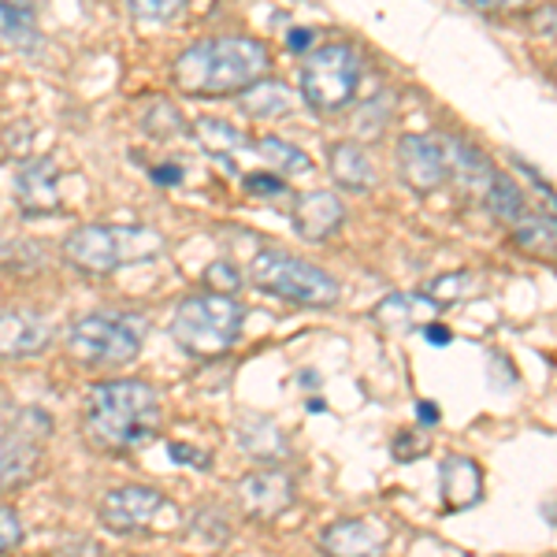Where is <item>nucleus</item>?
Segmentation results:
<instances>
[{
  "mask_svg": "<svg viewBox=\"0 0 557 557\" xmlns=\"http://www.w3.org/2000/svg\"><path fill=\"white\" fill-rule=\"evenodd\" d=\"M86 443L104 454H123L160 431V394L141 380H108L86 391Z\"/></svg>",
  "mask_w": 557,
  "mask_h": 557,
  "instance_id": "obj_1",
  "label": "nucleus"
},
{
  "mask_svg": "<svg viewBox=\"0 0 557 557\" xmlns=\"http://www.w3.org/2000/svg\"><path fill=\"white\" fill-rule=\"evenodd\" d=\"M272 71V52L257 38L197 41L172 64V78L190 97H227L260 83Z\"/></svg>",
  "mask_w": 557,
  "mask_h": 557,
  "instance_id": "obj_2",
  "label": "nucleus"
},
{
  "mask_svg": "<svg viewBox=\"0 0 557 557\" xmlns=\"http://www.w3.org/2000/svg\"><path fill=\"white\" fill-rule=\"evenodd\" d=\"M164 253V235L152 227H112V223H89L71 231L64 242V257L89 275H108L115 268L141 264Z\"/></svg>",
  "mask_w": 557,
  "mask_h": 557,
  "instance_id": "obj_3",
  "label": "nucleus"
},
{
  "mask_svg": "<svg viewBox=\"0 0 557 557\" xmlns=\"http://www.w3.org/2000/svg\"><path fill=\"white\" fill-rule=\"evenodd\" d=\"M242 309L238 298L231 294H197L175 305L172 312V338L178 349L190 357H223L242 335Z\"/></svg>",
  "mask_w": 557,
  "mask_h": 557,
  "instance_id": "obj_4",
  "label": "nucleus"
},
{
  "mask_svg": "<svg viewBox=\"0 0 557 557\" xmlns=\"http://www.w3.org/2000/svg\"><path fill=\"white\" fill-rule=\"evenodd\" d=\"M249 278H253L257 290L294 305H309V309H327V305L343 298V286H338L335 275L286 253V249H260L253 264H249Z\"/></svg>",
  "mask_w": 557,
  "mask_h": 557,
  "instance_id": "obj_5",
  "label": "nucleus"
},
{
  "mask_svg": "<svg viewBox=\"0 0 557 557\" xmlns=\"http://www.w3.org/2000/svg\"><path fill=\"white\" fill-rule=\"evenodd\" d=\"M361 75L364 64L354 45H320L305 57L298 86L312 112L335 115L354 104L357 89H361Z\"/></svg>",
  "mask_w": 557,
  "mask_h": 557,
  "instance_id": "obj_6",
  "label": "nucleus"
},
{
  "mask_svg": "<svg viewBox=\"0 0 557 557\" xmlns=\"http://www.w3.org/2000/svg\"><path fill=\"white\" fill-rule=\"evenodd\" d=\"M67 349L83 364L120 368L131 364L141 354V323L131 317H108V312H89L71 323Z\"/></svg>",
  "mask_w": 557,
  "mask_h": 557,
  "instance_id": "obj_7",
  "label": "nucleus"
},
{
  "mask_svg": "<svg viewBox=\"0 0 557 557\" xmlns=\"http://www.w3.org/2000/svg\"><path fill=\"white\" fill-rule=\"evenodd\" d=\"M398 172L409 190L435 194L450 183V152L435 134H406L398 141Z\"/></svg>",
  "mask_w": 557,
  "mask_h": 557,
  "instance_id": "obj_8",
  "label": "nucleus"
},
{
  "mask_svg": "<svg viewBox=\"0 0 557 557\" xmlns=\"http://www.w3.org/2000/svg\"><path fill=\"white\" fill-rule=\"evenodd\" d=\"M164 509V494L152 487H115L101 498V524L108 532L134 535L152 524V517Z\"/></svg>",
  "mask_w": 557,
  "mask_h": 557,
  "instance_id": "obj_9",
  "label": "nucleus"
},
{
  "mask_svg": "<svg viewBox=\"0 0 557 557\" xmlns=\"http://www.w3.org/2000/svg\"><path fill=\"white\" fill-rule=\"evenodd\" d=\"M238 506L246 517L253 520H272L278 517L283 509H290L294 502V480L278 469H268V472H253L246 480H238Z\"/></svg>",
  "mask_w": 557,
  "mask_h": 557,
  "instance_id": "obj_10",
  "label": "nucleus"
},
{
  "mask_svg": "<svg viewBox=\"0 0 557 557\" xmlns=\"http://www.w3.org/2000/svg\"><path fill=\"white\" fill-rule=\"evenodd\" d=\"M52 338V327L41 312L30 309H12L0 312V357L8 361H20V357L41 354Z\"/></svg>",
  "mask_w": 557,
  "mask_h": 557,
  "instance_id": "obj_11",
  "label": "nucleus"
},
{
  "mask_svg": "<svg viewBox=\"0 0 557 557\" xmlns=\"http://www.w3.org/2000/svg\"><path fill=\"white\" fill-rule=\"evenodd\" d=\"M57 160L41 157V160H26L15 175V201L23 212L41 215V212H57L60 209V194H57Z\"/></svg>",
  "mask_w": 557,
  "mask_h": 557,
  "instance_id": "obj_12",
  "label": "nucleus"
},
{
  "mask_svg": "<svg viewBox=\"0 0 557 557\" xmlns=\"http://www.w3.org/2000/svg\"><path fill=\"white\" fill-rule=\"evenodd\" d=\"M346 220V209L335 194L327 190H312V194H301L298 205H294V231L305 238V242H323L331 238Z\"/></svg>",
  "mask_w": 557,
  "mask_h": 557,
  "instance_id": "obj_13",
  "label": "nucleus"
},
{
  "mask_svg": "<svg viewBox=\"0 0 557 557\" xmlns=\"http://www.w3.org/2000/svg\"><path fill=\"white\" fill-rule=\"evenodd\" d=\"M320 543L327 546L331 554H343V557H354V554L375 557L391 543V528L380 524V520H338V524H331L327 532L320 535Z\"/></svg>",
  "mask_w": 557,
  "mask_h": 557,
  "instance_id": "obj_14",
  "label": "nucleus"
},
{
  "mask_svg": "<svg viewBox=\"0 0 557 557\" xmlns=\"http://www.w3.org/2000/svg\"><path fill=\"white\" fill-rule=\"evenodd\" d=\"M438 475H443V506L450 513H461L483 498V472L472 457H446Z\"/></svg>",
  "mask_w": 557,
  "mask_h": 557,
  "instance_id": "obj_15",
  "label": "nucleus"
},
{
  "mask_svg": "<svg viewBox=\"0 0 557 557\" xmlns=\"http://www.w3.org/2000/svg\"><path fill=\"white\" fill-rule=\"evenodd\" d=\"M443 305L431 298L428 290H409V294H391L386 301L375 305V320L391 331H412V327H424L431 317H438Z\"/></svg>",
  "mask_w": 557,
  "mask_h": 557,
  "instance_id": "obj_16",
  "label": "nucleus"
},
{
  "mask_svg": "<svg viewBox=\"0 0 557 557\" xmlns=\"http://www.w3.org/2000/svg\"><path fill=\"white\" fill-rule=\"evenodd\" d=\"M327 160H331V178H335L343 190L368 194L375 186V168L357 141H338V146H331Z\"/></svg>",
  "mask_w": 557,
  "mask_h": 557,
  "instance_id": "obj_17",
  "label": "nucleus"
},
{
  "mask_svg": "<svg viewBox=\"0 0 557 557\" xmlns=\"http://www.w3.org/2000/svg\"><path fill=\"white\" fill-rule=\"evenodd\" d=\"M513 246L524 249L535 260H557V215L550 212H535V215H520L513 223Z\"/></svg>",
  "mask_w": 557,
  "mask_h": 557,
  "instance_id": "obj_18",
  "label": "nucleus"
},
{
  "mask_svg": "<svg viewBox=\"0 0 557 557\" xmlns=\"http://www.w3.org/2000/svg\"><path fill=\"white\" fill-rule=\"evenodd\" d=\"M238 104L246 108L249 115H257V120H283V115L294 112V89L264 75L260 83L242 89Z\"/></svg>",
  "mask_w": 557,
  "mask_h": 557,
  "instance_id": "obj_19",
  "label": "nucleus"
},
{
  "mask_svg": "<svg viewBox=\"0 0 557 557\" xmlns=\"http://www.w3.org/2000/svg\"><path fill=\"white\" fill-rule=\"evenodd\" d=\"M38 450L23 438H0V494L20 491L38 475Z\"/></svg>",
  "mask_w": 557,
  "mask_h": 557,
  "instance_id": "obj_20",
  "label": "nucleus"
},
{
  "mask_svg": "<svg viewBox=\"0 0 557 557\" xmlns=\"http://www.w3.org/2000/svg\"><path fill=\"white\" fill-rule=\"evenodd\" d=\"M235 438H238L242 450L260 457V461H275V457L286 454L283 431H278L275 420H268V417H246L238 424V435Z\"/></svg>",
  "mask_w": 557,
  "mask_h": 557,
  "instance_id": "obj_21",
  "label": "nucleus"
},
{
  "mask_svg": "<svg viewBox=\"0 0 557 557\" xmlns=\"http://www.w3.org/2000/svg\"><path fill=\"white\" fill-rule=\"evenodd\" d=\"M483 201H487V212L498 223H517L520 215L528 212V197L524 190L509 178L506 172H494L491 183L483 186Z\"/></svg>",
  "mask_w": 557,
  "mask_h": 557,
  "instance_id": "obj_22",
  "label": "nucleus"
},
{
  "mask_svg": "<svg viewBox=\"0 0 557 557\" xmlns=\"http://www.w3.org/2000/svg\"><path fill=\"white\" fill-rule=\"evenodd\" d=\"M446 152H450V178L461 175L469 186H487L491 183L494 168L475 146H469V141H461V138H446Z\"/></svg>",
  "mask_w": 557,
  "mask_h": 557,
  "instance_id": "obj_23",
  "label": "nucleus"
},
{
  "mask_svg": "<svg viewBox=\"0 0 557 557\" xmlns=\"http://www.w3.org/2000/svg\"><path fill=\"white\" fill-rule=\"evenodd\" d=\"M260 157L268 160V168L278 175H305L312 168V160L305 157V152L298 146H290V141H283V138H257V141H249Z\"/></svg>",
  "mask_w": 557,
  "mask_h": 557,
  "instance_id": "obj_24",
  "label": "nucleus"
},
{
  "mask_svg": "<svg viewBox=\"0 0 557 557\" xmlns=\"http://www.w3.org/2000/svg\"><path fill=\"white\" fill-rule=\"evenodd\" d=\"M0 38L30 52V45L38 41V26H34V12L23 0H0Z\"/></svg>",
  "mask_w": 557,
  "mask_h": 557,
  "instance_id": "obj_25",
  "label": "nucleus"
},
{
  "mask_svg": "<svg viewBox=\"0 0 557 557\" xmlns=\"http://www.w3.org/2000/svg\"><path fill=\"white\" fill-rule=\"evenodd\" d=\"M194 134L205 149L215 152V157H231V152H242L249 146L246 134H242L238 127H231V123H223V120H209V115L194 123Z\"/></svg>",
  "mask_w": 557,
  "mask_h": 557,
  "instance_id": "obj_26",
  "label": "nucleus"
},
{
  "mask_svg": "<svg viewBox=\"0 0 557 557\" xmlns=\"http://www.w3.org/2000/svg\"><path fill=\"white\" fill-rule=\"evenodd\" d=\"M428 294L446 309V305L465 301V298H472V294H480V278H475L472 272H454V275L435 278V283L428 286Z\"/></svg>",
  "mask_w": 557,
  "mask_h": 557,
  "instance_id": "obj_27",
  "label": "nucleus"
},
{
  "mask_svg": "<svg viewBox=\"0 0 557 557\" xmlns=\"http://www.w3.org/2000/svg\"><path fill=\"white\" fill-rule=\"evenodd\" d=\"M127 8L141 23H175L186 12V0H127Z\"/></svg>",
  "mask_w": 557,
  "mask_h": 557,
  "instance_id": "obj_28",
  "label": "nucleus"
},
{
  "mask_svg": "<svg viewBox=\"0 0 557 557\" xmlns=\"http://www.w3.org/2000/svg\"><path fill=\"white\" fill-rule=\"evenodd\" d=\"M205 283H209L215 294H235L242 286V272L231 260H215V264H209V272H205Z\"/></svg>",
  "mask_w": 557,
  "mask_h": 557,
  "instance_id": "obj_29",
  "label": "nucleus"
},
{
  "mask_svg": "<svg viewBox=\"0 0 557 557\" xmlns=\"http://www.w3.org/2000/svg\"><path fill=\"white\" fill-rule=\"evenodd\" d=\"M194 532L201 539H209V543H223V539L231 535V524L223 513H215V509H209V513H197L194 517Z\"/></svg>",
  "mask_w": 557,
  "mask_h": 557,
  "instance_id": "obj_30",
  "label": "nucleus"
},
{
  "mask_svg": "<svg viewBox=\"0 0 557 557\" xmlns=\"http://www.w3.org/2000/svg\"><path fill=\"white\" fill-rule=\"evenodd\" d=\"M23 543V520L12 506H0V554Z\"/></svg>",
  "mask_w": 557,
  "mask_h": 557,
  "instance_id": "obj_31",
  "label": "nucleus"
},
{
  "mask_svg": "<svg viewBox=\"0 0 557 557\" xmlns=\"http://www.w3.org/2000/svg\"><path fill=\"white\" fill-rule=\"evenodd\" d=\"M428 450H431V438L428 435L417 438V431H401V435L394 438V457H398V461H409V457L428 454Z\"/></svg>",
  "mask_w": 557,
  "mask_h": 557,
  "instance_id": "obj_32",
  "label": "nucleus"
},
{
  "mask_svg": "<svg viewBox=\"0 0 557 557\" xmlns=\"http://www.w3.org/2000/svg\"><path fill=\"white\" fill-rule=\"evenodd\" d=\"M246 194L253 197H278L286 194V183L272 172H260V175H246Z\"/></svg>",
  "mask_w": 557,
  "mask_h": 557,
  "instance_id": "obj_33",
  "label": "nucleus"
},
{
  "mask_svg": "<svg viewBox=\"0 0 557 557\" xmlns=\"http://www.w3.org/2000/svg\"><path fill=\"white\" fill-rule=\"evenodd\" d=\"M465 4L483 15H517V12H524L532 0H465Z\"/></svg>",
  "mask_w": 557,
  "mask_h": 557,
  "instance_id": "obj_34",
  "label": "nucleus"
},
{
  "mask_svg": "<svg viewBox=\"0 0 557 557\" xmlns=\"http://www.w3.org/2000/svg\"><path fill=\"white\" fill-rule=\"evenodd\" d=\"M168 454H172L175 461H190L194 469H212V457L194 450V446H186V443H172V446H168Z\"/></svg>",
  "mask_w": 557,
  "mask_h": 557,
  "instance_id": "obj_35",
  "label": "nucleus"
},
{
  "mask_svg": "<svg viewBox=\"0 0 557 557\" xmlns=\"http://www.w3.org/2000/svg\"><path fill=\"white\" fill-rule=\"evenodd\" d=\"M532 26L539 34H550V38H557V4L539 8V12L532 15Z\"/></svg>",
  "mask_w": 557,
  "mask_h": 557,
  "instance_id": "obj_36",
  "label": "nucleus"
},
{
  "mask_svg": "<svg viewBox=\"0 0 557 557\" xmlns=\"http://www.w3.org/2000/svg\"><path fill=\"white\" fill-rule=\"evenodd\" d=\"M149 178L157 186H178V183H183V168H178V164H160V168H152Z\"/></svg>",
  "mask_w": 557,
  "mask_h": 557,
  "instance_id": "obj_37",
  "label": "nucleus"
},
{
  "mask_svg": "<svg viewBox=\"0 0 557 557\" xmlns=\"http://www.w3.org/2000/svg\"><path fill=\"white\" fill-rule=\"evenodd\" d=\"M424 338L431 346H450L454 343V331L450 327H443V323H424Z\"/></svg>",
  "mask_w": 557,
  "mask_h": 557,
  "instance_id": "obj_38",
  "label": "nucleus"
},
{
  "mask_svg": "<svg viewBox=\"0 0 557 557\" xmlns=\"http://www.w3.org/2000/svg\"><path fill=\"white\" fill-rule=\"evenodd\" d=\"M286 45H290L294 57H298V52H309V45H312V30H290V34H286Z\"/></svg>",
  "mask_w": 557,
  "mask_h": 557,
  "instance_id": "obj_39",
  "label": "nucleus"
},
{
  "mask_svg": "<svg viewBox=\"0 0 557 557\" xmlns=\"http://www.w3.org/2000/svg\"><path fill=\"white\" fill-rule=\"evenodd\" d=\"M417 417H420V424H424V428H435V424H438L435 401H417Z\"/></svg>",
  "mask_w": 557,
  "mask_h": 557,
  "instance_id": "obj_40",
  "label": "nucleus"
}]
</instances>
